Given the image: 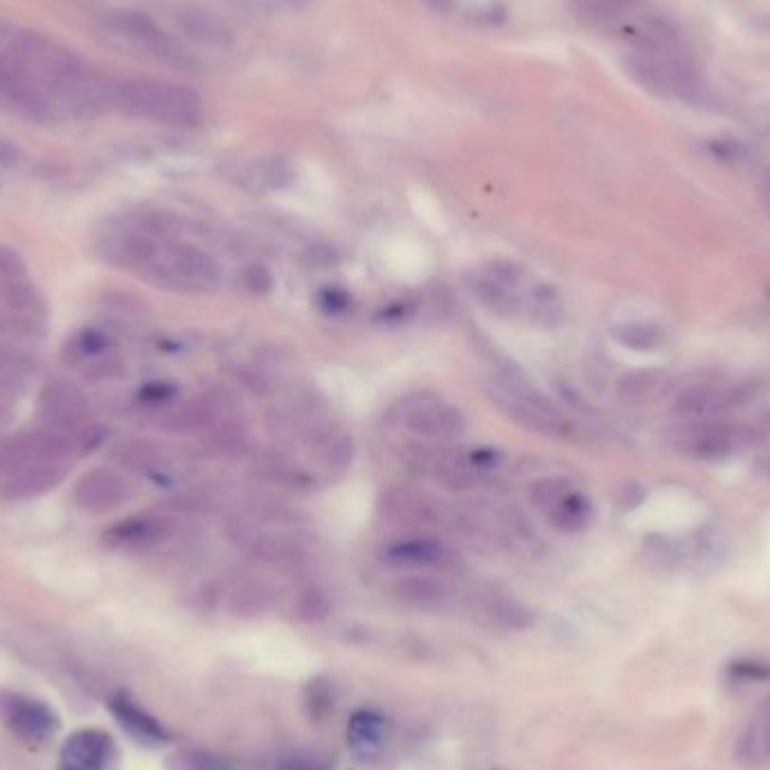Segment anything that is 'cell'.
I'll return each mask as SVG.
<instances>
[{"mask_svg":"<svg viewBox=\"0 0 770 770\" xmlns=\"http://www.w3.org/2000/svg\"><path fill=\"white\" fill-rule=\"evenodd\" d=\"M485 392L500 413L525 431L552 437V440H566L572 435L570 419L514 365L512 370L507 367L491 376L485 383Z\"/></svg>","mask_w":770,"mask_h":770,"instance_id":"obj_1","label":"cell"},{"mask_svg":"<svg viewBox=\"0 0 770 770\" xmlns=\"http://www.w3.org/2000/svg\"><path fill=\"white\" fill-rule=\"evenodd\" d=\"M115 109L133 118L156 120L169 127H194L203 118L199 93L187 86L151 82V79L118 84Z\"/></svg>","mask_w":770,"mask_h":770,"instance_id":"obj_2","label":"cell"},{"mask_svg":"<svg viewBox=\"0 0 770 770\" xmlns=\"http://www.w3.org/2000/svg\"><path fill=\"white\" fill-rule=\"evenodd\" d=\"M142 275L160 289L185 295L212 293L221 282V268L214 257L199 246L181 241H167L160 246Z\"/></svg>","mask_w":770,"mask_h":770,"instance_id":"obj_3","label":"cell"},{"mask_svg":"<svg viewBox=\"0 0 770 770\" xmlns=\"http://www.w3.org/2000/svg\"><path fill=\"white\" fill-rule=\"evenodd\" d=\"M12 57L28 70L34 82L64 97L79 79L84 66L73 52L37 32H23L12 43Z\"/></svg>","mask_w":770,"mask_h":770,"instance_id":"obj_4","label":"cell"},{"mask_svg":"<svg viewBox=\"0 0 770 770\" xmlns=\"http://www.w3.org/2000/svg\"><path fill=\"white\" fill-rule=\"evenodd\" d=\"M82 453L79 433H61L55 428H39L19 435L0 437V478L39 462H64Z\"/></svg>","mask_w":770,"mask_h":770,"instance_id":"obj_5","label":"cell"},{"mask_svg":"<svg viewBox=\"0 0 770 770\" xmlns=\"http://www.w3.org/2000/svg\"><path fill=\"white\" fill-rule=\"evenodd\" d=\"M48 302L30 280L0 286V336L10 340L43 338Z\"/></svg>","mask_w":770,"mask_h":770,"instance_id":"obj_6","label":"cell"},{"mask_svg":"<svg viewBox=\"0 0 770 770\" xmlns=\"http://www.w3.org/2000/svg\"><path fill=\"white\" fill-rule=\"evenodd\" d=\"M397 422L413 435L433 442H455L467 433V422L458 408L428 395L399 404Z\"/></svg>","mask_w":770,"mask_h":770,"instance_id":"obj_7","label":"cell"},{"mask_svg":"<svg viewBox=\"0 0 770 770\" xmlns=\"http://www.w3.org/2000/svg\"><path fill=\"white\" fill-rule=\"evenodd\" d=\"M750 433L746 428L734 426L723 419H707V422L685 424L683 431L674 437L678 451L698 460H721L748 444Z\"/></svg>","mask_w":770,"mask_h":770,"instance_id":"obj_8","label":"cell"},{"mask_svg":"<svg viewBox=\"0 0 770 770\" xmlns=\"http://www.w3.org/2000/svg\"><path fill=\"white\" fill-rule=\"evenodd\" d=\"M39 415L48 428L79 433L88 424V399L75 383L52 379L39 392Z\"/></svg>","mask_w":770,"mask_h":770,"instance_id":"obj_9","label":"cell"},{"mask_svg":"<svg viewBox=\"0 0 770 770\" xmlns=\"http://www.w3.org/2000/svg\"><path fill=\"white\" fill-rule=\"evenodd\" d=\"M743 401L741 388H725L714 383H696L680 390L674 399V417L683 424L719 419L725 410L739 406Z\"/></svg>","mask_w":770,"mask_h":770,"instance_id":"obj_10","label":"cell"},{"mask_svg":"<svg viewBox=\"0 0 770 770\" xmlns=\"http://www.w3.org/2000/svg\"><path fill=\"white\" fill-rule=\"evenodd\" d=\"M0 719L25 739H43L59 728V716L48 703L14 692H0Z\"/></svg>","mask_w":770,"mask_h":770,"instance_id":"obj_11","label":"cell"},{"mask_svg":"<svg viewBox=\"0 0 770 770\" xmlns=\"http://www.w3.org/2000/svg\"><path fill=\"white\" fill-rule=\"evenodd\" d=\"M129 489L124 480L109 469H93L75 482V505L88 514H106L124 505Z\"/></svg>","mask_w":770,"mask_h":770,"instance_id":"obj_12","label":"cell"},{"mask_svg":"<svg viewBox=\"0 0 770 770\" xmlns=\"http://www.w3.org/2000/svg\"><path fill=\"white\" fill-rule=\"evenodd\" d=\"M113 752V739L104 730H77L61 746L59 770H106Z\"/></svg>","mask_w":770,"mask_h":770,"instance_id":"obj_13","label":"cell"},{"mask_svg":"<svg viewBox=\"0 0 770 770\" xmlns=\"http://www.w3.org/2000/svg\"><path fill=\"white\" fill-rule=\"evenodd\" d=\"M381 559L392 568H451L458 561V554L449 545L428 536H413L385 545Z\"/></svg>","mask_w":770,"mask_h":770,"instance_id":"obj_14","label":"cell"},{"mask_svg":"<svg viewBox=\"0 0 770 770\" xmlns=\"http://www.w3.org/2000/svg\"><path fill=\"white\" fill-rule=\"evenodd\" d=\"M109 710L120 728L129 734L140 746L145 748H163L169 743V732L163 728L154 714H149L145 707H140L127 692L115 694L109 701Z\"/></svg>","mask_w":770,"mask_h":770,"instance_id":"obj_15","label":"cell"},{"mask_svg":"<svg viewBox=\"0 0 770 770\" xmlns=\"http://www.w3.org/2000/svg\"><path fill=\"white\" fill-rule=\"evenodd\" d=\"M68 469L61 462H39L23 467L10 476L0 478V498L3 500H30L46 496L66 480Z\"/></svg>","mask_w":770,"mask_h":770,"instance_id":"obj_16","label":"cell"},{"mask_svg":"<svg viewBox=\"0 0 770 770\" xmlns=\"http://www.w3.org/2000/svg\"><path fill=\"white\" fill-rule=\"evenodd\" d=\"M174 534V523L163 516H133L109 527L104 541L113 548L145 550L167 541Z\"/></svg>","mask_w":770,"mask_h":770,"instance_id":"obj_17","label":"cell"},{"mask_svg":"<svg viewBox=\"0 0 770 770\" xmlns=\"http://www.w3.org/2000/svg\"><path fill=\"white\" fill-rule=\"evenodd\" d=\"M390 739V719L376 710H358L349 716L347 746L358 759L372 761Z\"/></svg>","mask_w":770,"mask_h":770,"instance_id":"obj_18","label":"cell"},{"mask_svg":"<svg viewBox=\"0 0 770 770\" xmlns=\"http://www.w3.org/2000/svg\"><path fill=\"white\" fill-rule=\"evenodd\" d=\"M178 28L187 39H192L208 48H228L232 43V32L226 23L201 7H187L178 14Z\"/></svg>","mask_w":770,"mask_h":770,"instance_id":"obj_19","label":"cell"},{"mask_svg":"<svg viewBox=\"0 0 770 770\" xmlns=\"http://www.w3.org/2000/svg\"><path fill=\"white\" fill-rule=\"evenodd\" d=\"M667 385L669 376L662 370H633L617 381V397L629 406H644L656 401Z\"/></svg>","mask_w":770,"mask_h":770,"instance_id":"obj_20","label":"cell"},{"mask_svg":"<svg viewBox=\"0 0 770 770\" xmlns=\"http://www.w3.org/2000/svg\"><path fill=\"white\" fill-rule=\"evenodd\" d=\"M106 21H109L113 32H118L120 37L136 43V46L145 48L147 52L154 46V41L160 34H163V30L158 28L151 16L138 10H115L106 16Z\"/></svg>","mask_w":770,"mask_h":770,"instance_id":"obj_21","label":"cell"},{"mask_svg":"<svg viewBox=\"0 0 770 770\" xmlns=\"http://www.w3.org/2000/svg\"><path fill=\"white\" fill-rule=\"evenodd\" d=\"M34 358L10 343H0V397L23 390L34 374Z\"/></svg>","mask_w":770,"mask_h":770,"instance_id":"obj_22","label":"cell"},{"mask_svg":"<svg viewBox=\"0 0 770 770\" xmlns=\"http://www.w3.org/2000/svg\"><path fill=\"white\" fill-rule=\"evenodd\" d=\"M550 523L561 532H581L593 521V505L581 491L570 489L550 512Z\"/></svg>","mask_w":770,"mask_h":770,"instance_id":"obj_23","label":"cell"},{"mask_svg":"<svg viewBox=\"0 0 770 770\" xmlns=\"http://www.w3.org/2000/svg\"><path fill=\"white\" fill-rule=\"evenodd\" d=\"M217 417H219L217 401L210 397H201L174 410L172 415H167L165 431L194 433V431H201V428H208L212 422H217Z\"/></svg>","mask_w":770,"mask_h":770,"instance_id":"obj_24","label":"cell"},{"mask_svg":"<svg viewBox=\"0 0 770 770\" xmlns=\"http://www.w3.org/2000/svg\"><path fill=\"white\" fill-rule=\"evenodd\" d=\"M613 338L626 349L633 352H653L665 343V331L656 322H624V325L613 329Z\"/></svg>","mask_w":770,"mask_h":770,"instance_id":"obj_25","label":"cell"},{"mask_svg":"<svg viewBox=\"0 0 770 770\" xmlns=\"http://www.w3.org/2000/svg\"><path fill=\"white\" fill-rule=\"evenodd\" d=\"M395 593L406 604L431 606L444 602L449 597V588H446L444 581L433 577H408L399 581Z\"/></svg>","mask_w":770,"mask_h":770,"instance_id":"obj_26","label":"cell"},{"mask_svg":"<svg viewBox=\"0 0 770 770\" xmlns=\"http://www.w3.org/2000/svg\"><path fill=\"white\" fill-rule=\"evenodd\" d=\"M291 183V167L280 158L259 160L244 174V185L248 190L266 192V190H282L284 185Z\"/></svg>","mask_w":770,"mask_h":770,"instance_id":"obj_27","label":"cell"},{"mask_svg":"<svg viewBox=\"0 0 770 770\" xmlns=\"http://www.w3.org/2000/svg\"><path fill=\"white\" fill-rule=\"evenodd\" d=\"M115 460L129 471L147 473L149 478H158L160 469H163V453L151 444H122L118 446V451H115Z\"/></svg>","mask_w":770,"mask_h":770,"instance_id":"obj_28","label":"cell"},{"mask_svg":"<svg viewBox=\"0 0 770 770\" xmlns=\"http://www.w3.org/2000/svg\"><path fill=\"white\" fill-rule=\"evenodd\" d=\"M572 487L563 478H545L534 482L530 489V498L536 509L548 514L550 509L559 503V500L568 494Z\"/></svg>","mask_w":770,"mask_h":770,"instance_id":"obj_29","label":"cell"},{"mask_svg":"<svg viewBox=\"0 0 770 770\" xmlns=\"http://www.w3.org/2000/svg\"><path fill=\"white\" fill-rule=\"evenodd\" d=\"M728 676L746 683H770V660L737 658L728 665Z\"/></svg>","mask_w":770,"mask_h":770,"instance_id":"obj_30","label":"cell"},{"mask_svg":"<svg viewBox=\"0 0 770 770\" xmlns=\"http://www.w3.org/2000/svg\"><path fill=\"white\" fill-rule=\"evenodd\" d=\"M331 768H334V759H329L325 752H311V750L291 752V755H286L277 761L275 766V770H331Z\"/></svg>","mask_w":770,"mask_h":770,"instance_id":"obj_31","label":"cell"},{"mask_svg":"<svg viewBox=\"0 0 770 770\" xmlns=\"http://www.w3.org/2000/svg\"><path fill=\"white\" fill-rule=\"evenodd\" d=\"M111 349V338L100 329H82L73 340V352L79 358H97Z\"/></svg>","mask_w":770,"mask_h":770,"instance_id":"obj_32","label":"cell"},{"mask_svg":"<svg viewBox=\"0 0 770 770\" xmlns=\"http://www.w3.org/2000/svg\"><path fill=\"white\" fill-rule=\"evenodd\" d=\"M28 264L10 246H0V286L28 280Z\"/></svg>","mask_w":770,"mask_h":770,"instance_id":"obj_33","label":"cell"},{"mask_svg":"<svg viewBox=\"0 0 770 770\" xmlns=\"http://www.w3.org/2000/svg\"><path fill=\"white\" fill-rule=\"evenodd\" d=\"M307 705L311 710V716H318V719L320 716H325L331 707H334V698H331L329 685L322 683V680H311Z\"/></svg>","mask_w":770,"mask_h":770,"instance_id":"obj_34","label":"cell"},{"mask_svg":"<svg viewBox=\"0 0 770 770\" xmlns=\"http://www.w3.org/2000/svg\"><path fill=\"white\" fill-rule=\"evenodd\" d=\"M298 613L304 617V620H309V622L322 620V617H327V613H329L327 597L322 595V593H318V590H309V593H304L300 597Z\"/></svg>","mask_w":770,"mask_h":770,"instance_id":"obj_35","label":"cell"},{"mask_svg":"<svg viewBox=\"0 0 770 770\" xmlns=\"http://www.w3.org/2000/svg\"><path fill=\"white\" fill-rule=\"evenodd\" d=\"M181 764L185 770H237L232 768L228 761H223L217 755H210V752H187V755L181 757Z\"/></svg>","mask_w":770,"mask_h":770,"instance_id":"obj_36","label":"cell"},{"mask_svg":"<svg viewBox=\"0 0 770 770\" xmlns=\"http://www.w3.org/2000/svg\"><path fill=\"white\" fill-rule=\"evenodd\" d=\"M241 282H244L246 291H250L253 295H264L273 289L271 273H268L266 268L259 266V264L248 266L244 275H241Z\"/></svg>","mask_w":770,"mask_h":770,"instance_id":"obj_37","label":"cell"},{"mask_svg":"<svg viewBox=\"0 0 770 770\" xmlns=\"http://www.w3.org/2000/svg\"><path fill=\"white\" fill-rule=\"evenodd\" d=\"M138 397L140 401H145V404H167V401L176 397V385L165 381H151L142 385Z\"/></svg>","mask_w":770,"mask_h":770,"instance_id":"obj_38","label":"cell"},{"mask_svg":"<svg viewBox=\"0 0 770 770\" xmlns=\"http://www.w3.org/2000/svg\"><path fill=\"white\" fill-rule=\"evenodd\" d=\"M23 163V151L19 145H14L10 140L0 138V167L14 169Z\"/></svg>","mask_w":770,"mask_h":770,"instance_id":"obj_39","label":"cell"},{"mask_svg":"<svg viewBox=\"0 0 770 770\" xmlns=\"http://www.w3.org/2000/svg\"><path fill=\"white\" fill-rule=\"evenodd\" d=\"M759 199L761 205H764V210L770 214V169H766L759 178Z\"/></svg>","mask_w":770,"mask_h":770,"instance_id":"obj_40","label":"cell"},{"mask_svg":"<svg viewBox=\"0 0 770 770\" xmlns=\"http://www.w3.org/2000/svg\"><path fill=\"white\" fill-rule=\"evenodd\" d=\"M755 469H757V473H759L761 478L770 480V453H768V455H764V458H759V460H757Z\"/></svg>","mask_w":770,"mask_h":770,"instance_id":"obj_41","label":"cell"},{"mask_svg":"<svg viewBox=\"0 0 770 770\" xmlns=\"http://www.w3.org/2000/svg\"><path fill=\"white\" fill-rule=\"evenodd\" d=\"M12 417H14V410H12L10 406H7V404H0V428L10 426Z\"/></svg>","mask_w":770,"mask_h":770,"instance_id":"obj_42","label":"cell"}]
</instances>
